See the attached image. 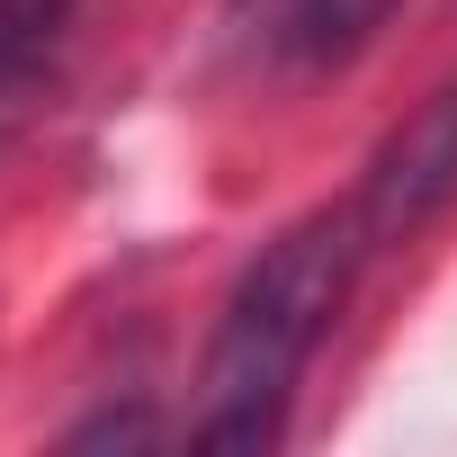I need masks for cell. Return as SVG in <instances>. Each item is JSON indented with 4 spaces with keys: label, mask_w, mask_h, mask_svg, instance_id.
<instances>
[{
    "label": "cell",
    "mask_w": 457,
    "mask_h": 457,
    "mask_svg": "<svg viewBox=\"0 0 457 457\" xmlns=\"http://www.w3.org/2000/svg\"><path fill=\"white\" fill-rule=\"evenodd\" d=\"M368 234L350 206H323L234 278L215 314V341L197 359V403H188V448H278L287 439V403L296 377L314 368L323 332L341 323L359 270H368Z\"/></svg>",
    "instance_id": "1"
},
{
    "label": "cell",
    "mask_w": 457,
    "mask_h": 457,
    "mask_svg": "<svg viewBox=\"0 0 457 457\" xmlns=\"http://www.w3.org/2000/svg\"><path fill=\"white\" fill-rule=\"evenodd\" d=\"M439 206H457V81H439V90L368 153V179H359V197H350L368 252L412 243Z\"/></svg>",
    "instance_id": "2"
},
{
    "label": "cell",
    "mask_w": 457,
    "mask_h": 457,
    "mask_svg": "<svg viewBox=\"0 0 457 457\" xmlns=\"http://www.w3.org/2000/svg\"><path fill=\"white\" fill-rule=\"evenodd\" d=\"M395 19V0H243L234 37L270 81H323Z\"/></svg>",
    "instance_id": "3"
},
{
    "label": "cell",
    "mask_w": 457,
    "mask_h": 457,
    "mask_svg": "<svg viewBox=\"0 0 457 457\" xmlns=\"http://www.w3.org/2000/svg\"><path fill=\"white\" fill-rule=\"evenodd\" d=\"M72 10H81V0H0V135L28 117V99H37V81H46L63 28H72Z\"/></svg>",
    "instance_id": "4"
}]
</instances>
